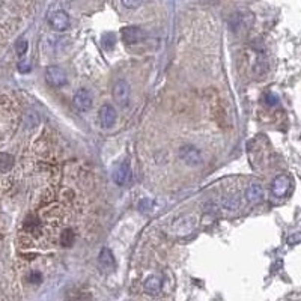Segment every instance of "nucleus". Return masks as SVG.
Listing matches in <instances>:
<instances>
[{
  "mask_svg": "<svg viewBox=\"0 0 301 301\" xmlns=\"http://www.w3.org/2000/svg\"><path fill=\"white\" fill-rule=\"evenodd\" d=\"M179 157L187 166H199L202 163V154H200V151L190 145H185L179 149Z\"/></svg>",
  "mask_w": 301,
  "mask_h": 301,
  "instance_id": "nucleus-3",
  "label": "nucleus"
},
{
  "mask_svg": "<svg viewBox=\"0 0 301 301\" xmlns=\"http://www.w3.org/2000/svg\"><path fill=\"white\" fill-rule=\"evenodd\" d=\"M116 110L113 106L110 104H104L101 106V109H99L98 112V119H99V124H101L104 128H110L115 125L116 122Z\"/></svg>",
  "mask_w": 301,
  "mask_h": 301,
  "instance_id": "nucleus-8",
  "label": "nucleus"
},
{
  "mask_svg": "<svg viewBox=\"0 0 301 301\" xmlns=\"http://www.w3.org/2000/svg\"><path fill=\"white\" fill-rule=\"evenodd\" d=\"M14 166L12 155L6 152H0V172H9Z\"/></svg>",
  "mask_w": 301,
  "mask_h": 301,
  "instance_id": "nucleus-13",
  "label": "nucleus"
},
{
  "mask_svg": "<svg viewBox=\"0 0 301 301\" xmlns=\"http://www.w3.org/2000/svg\"><path fill=\"white\" fill-rule=\"evenodd\" d=\"M115 43H116V39H115V35L113 33H109V35H104L103 36V46L107 48V50H112L115 47Z\"/></svg>",
  "mask_w": 301,
  "mask_h": 301,
  "instance_id": "nucleus-17",
  "label": "nucleus"
},
{
  "mask_svg": "<svg viewBox=\"0 0 301 301\" xmlns=\"http://www.w3.org/2000/svg\"><path fill=\"white\" fill-rule=\"evenodd\" d=\"M74 243V232L71 229H67L62 232V235H60V244H62L64 247H69L72 246Z\"/></svg>",
  "mask_w": 301,
  "mask_h": 301,
  "instance_id": "nucleus-14",
  "label": "nucleus"
},
{
  "mask_svg": "<svg viewBox=\"0 0 301 301\" xmlns=\"http://www.w3.org/2000/svg\"><path fill=\"white\" fill-rule=\"evenodd\" d=\"M46 80L53 88H62L64 85H67V74L59 67H48L46 69Z\"/></svg>",
  "mask_w": 301,
  "mask_h": 301,
  "instance_id": "nucleus-4",
  "label": "nucleus"
},
{
  "mask_svg": "<svg viewBox=\"0 0 301 301\" xmlns=\"http://www.w3.org/2000/svg\"><path fill=\"white\" fill-rule=\"evenodd\" d=\"M145 36H146V33L137 26H127V27H124L122 30H120V38H122V41L128 46L143 41Z\"/></svg>",
  "mask_w": 301,
  "mask_h": 301,
  "instance_id": "nucleus-5",
  "label": "nucleus"
},
{
  "mask_svg": "<svg viewBox=\"0 0 301 301\" xmlns=\"http://www.w3.org/2000/svg\"><path fill=\"white\" fill-rule=\"evenodd\" d=\"M27 47H29V44H27V41L24 38H20L18 41L15 43V51H17V54L22 57V56H24L26 54V51H27Z\"/></svg>",
  "mask_w": 301,
  "mask_h": 301,
  "instance_id": "nucleus-15",
  "label": "nucleus"
},
{
  "mask_svg": "<svg viewBox=\"0 0 301 301\" xmlns=\"http://www.w3.org/2000/svg\"><path fill=\"white\" fill-rule=\"evenodd\" d=\"M264 197V190L259 184H250L246 190V199L250 204H259Z\"/></svg>",
  "mask_w": 301,
  "mask_h": 301,
  "instance_id": "nucleus-11",
  "label": "nucleus"
},
{
  "mask_svg": "<svg viewBox=\"0 0 301 301\" xmlns=\"http://www.w3.org/2000/svg\"><path fill=\"white\" fill-rule=\"evenodd\" d=\"M267 104H270V106L277 104V96H274V95H267Z\"/></svg>",
  "mask_w": 301,
  "mask_h": 301,
  "instance_id": "nucleus-19",
  "label": "nucleus"
},
{
  "mask_svg": "<svg viewBox=\"0 0 301 301\" xmlns=\"http://www.w3.org/2000/svg\"><path fill=\"white\" fill-rule=\"evenodd\" d=\"M131 178V169L130 164L127 162L119 163L115 169H113V179L117 185H125Z\"/></svg>",
  "mask_w": 301,
  "mask_h": 301,
  "instance_id": "nucleus-9",
  "label": "nucleus"
},
{
  "mask_svg": "<svg viewBox=\"0 0 301 301\" xmlns=\"http://www.w3.org/2000/svg\"><path fill=\"white\" fill-rule=\"evenodd\" d=\"M18 71H20V72H29V71H30L29 64H26V62H20V64H18Z\"/></svg>",
  "mask_w": 301,
  "mask_h": 301,
  "instance_id": "nucleus-18",
  "label": "nucleus"
},
{
  "mask_svg": "<svg viewBox=\"0 0 301 301\" xmlns=\"http://www.w3.org/2000/svg\"><path fill=\"white\" fill-rule=\"evenodd\" d=\"M291 188V179L286 175H278L271 184V193L276 197H285Z\"/></svg>",
  "mask_w": 301,
  "mask_h": 301,
  "instance_id": "nucleus-7",
  "label": "nucleus"
},
{
  "mask_svg": "<svg viewBox=\"0 0 301 301\" xmlns=\"http://www.w3.org/2000/svg\"><path fill=\"white\" fill-rule=\"evenodd\" d=\"M298 239H300V235H298V233H295L292 238H289V239H288V243H292V241H294V243H298Z\"/></svg>",
  "mask_w": 301,
  "mask_h": 301,
  "instance_id": "nucleus-20",
  "label": "nucleus"
},
{
  "mask_svg": "<svg viewBox=\"0 0 301 301\" xmlns=\"http://www.w3.org/2000/svg\"><path fill=\"white\" fill-rule=\"evenodd\" d=\"M113 99L119 104V106H128L130 103V93H131V89H130V85L127 80H117L113 86Z\"/></svg>",
  "mask_w": 301,
  "mask_h": 301,
  "instance_id": "nucleus-1",
  "label": "nucleus"
},
{
  "mask_svg": "<svg viewBox=\"0 0 301 301\" xmlns=\"http://www.w3.org/2000/svg\"><path fill=\"white\" fill-rule=\"evenodd\" d=\"M160 289H162V278H160L158 276H151L146 278L145 282V291L151 295H155L160 292Z\"/></svg>",
  "mask_w": 301,
  "mask_h": 301,
  "instance_id": "nucleus-12",
  "label": "nucleus"
},
{
  "mask_svg": "<svg viewBox=\"0 0 301 301\" xmlns=\"http://www.w3.org/2000/svg\"><path fill=\"white\" fill-rule=\"evenodd\" d=\"M98 262H99V265H101V268H103L104 271H107V273H109V271H113V270H115V267H116L115 256H113L112 250H110V249H107V247H104L101 252H99Z\"/></svg>",
  "mask_w": 301,
  "mask_h": 301,
  "instance_id": "nucleus-10",
  "label": "nucleus"
},
{
  "mask_svg": "<svg viewBox=\"0 0 301 301\" xmlns=\"http://www.w3.org/2000/svg\"><path fill=\"white\" fill-rule=\"evenodd\" d=\"M92 101H93V98H92V93L88 91V89H78L74 95V99H72V103H74V107L78 110V112H88L91 110L92 107Z\"/></svg>",
  "mask_w": 301,
  "mask_h": 301,
  "instance_id": "nucleus-6",
  "label": "nucleus"
},
{
  "mask_svg": "<svg viewBox=\"0 0 301 301\" xmlns=\"http://www.w3.org/2000/svg\"><path fill=\"white\" fill-rule=\"evenodd\" d=\"M48 23L50 26L57 30V32H64L69 27L71 24V20H69V15L62 11V9H57V11H53L50 15H48Z\"/></svg>",
  "mask_w": 301,
  "mask_h": 301,
  "instance_id": "nucleus-2",
  "label": "nucleus"
},
{
  "mask_svg": "<svg viewBox=\"0 0 301 301\" xmlns=\"http://www.w3.org/2000/svg\"><path fill=\"white\" fill-rule=\"evenodd\" d=\"M120 2H122V5L128 9H137L143 5L145 0H120Z\"/></svg>",
  "mask_w": 301,
  "mask_h": 301,
  "instance_id": "nucleus-16",
  "label": "nucleus"
}]
</instances>
